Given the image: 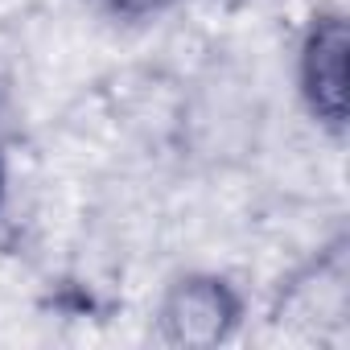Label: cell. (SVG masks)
Masks as SVG:
<instances>
[{
	"mask_svg": "<svg viewBox=\"0 0 350 350\" xmlns=\"http://www.w3.org/2000/svg\"><path fill=\"white\" fill-rule=\"evenodd\" d=\"M87 5L107 21H152L169 13L178 0H87Z\"/></svg>",
	"mask_w": 350,
	"mask_h": 350,
	"instance_id": "cell-3",
	"label": "cell"
},
{
	"mask_svg": "<svg viewBox=\"0 0 350 350\" xmlns=\"http://www.w3.org/2000/svg\"><path fill=\"white\" fill-rule=\"evenodd\" d=\"M346 58H350V29L338 9L317 13L305 29L301 58H297V83L309 116L342 136L346 132Z\"/></svg>",
	"mask_w": 350,
	"mask_h": 350,
	"instance_id": "cell-1",
	"label": "cell"
},
{
	"mask_svg": "<svg viewBox=\"0 0 350 350\" xmlns=\"http://www.w3.org/2000/svg\"><path fill=\"white\" fill-rule=\"evenodd\" d=\"M243 317L239 293L223 276H182L161 301V338L169 346H219Z\"/></svg>",
	"mask_w": 350,
	"mask_h": 350,
	"instance_id": "cell-2",
	"label": "cell"
}]
</instances>
